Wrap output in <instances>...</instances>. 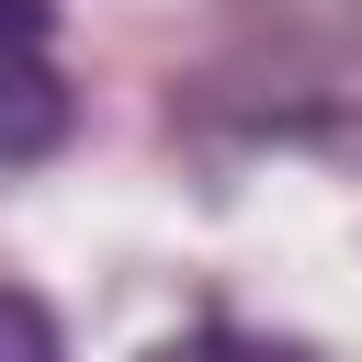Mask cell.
<instances>
[{
	"label": "cell",
	"mask_w": 362,
	"mask_h": 362,
	"mask_svg": "<svg viewBox=\"0 0 362 362\" xmlns=\"http://www.w3.org/2000/svg\"><path fill=\"white\" fill-rule=\"evenodd\" d=\"M45 34H57L45 0H0V170H34L68 147V90L45 68Z\"/></svg>",
	"instance_id": "6da1fadb"
},
{
	"label": "cell",
	"mask_w": 362,
	"mask_h": 362,
	"mask_svg": "<svg viewBox=\"0 0 362 362\" xmlns=\"http://www.w3.org/2000/svg\"><path fill=\"white\" fill-rule=\"evenodd\" d=\"M0 362H68L57 351V317L34 294H11V283H0Z\"/></svg>",
	"instance_id": "7a4b0ae2"
},
{
	"label": "cell",
	"mask_w": 362,
	"mask_h": 362,
	"mask_svg": "<svg viewBox=\"0 0 362 362\" xmlns=\"http://www.w3.org/2000/svg\"><path fill=\"white\" fill-rule=\"evenodd\" d=\"M158 362H272V351H249V339H226V328H204V339H170Z\"/></svg>",
	"instance_id": "3957f363"
}]
</instances>
